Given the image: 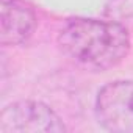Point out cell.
I'll list each match as a JSON object with an SVG mask.
<instances>
[{"instance_id": "3957f363", "label": "cell", "mask_w": 133, "mask_h": 133, "mask_svg": "<svg viewBox=\"0 0 133 133\" xmlns=\"http://www.w3.org/2000/svg\"><path fill=\"white\" fill-rule=\"evenodd\" d=\"M96 117L108 131L133 133V80L105 85L96 97Z\"/></svg>"}, {"instance_id": "277c9868", "label": "cell", "mask_w": 133, "mask_h": 133, "mask_svg": "<svg viewBox=\"0 0 133 133\" xmlns=\"http://www.w3.org/2000/svg\"><path fill=\"white\" fill-rule=\"evenodd\" d=\"M36 14L25 0H0V42L19 45L33 35Z\"/></svg>"}, {"instance_id": "6da1fadb", "label": "cell", "mask_w": 133, "mask_h": 133, "mask_svg": "<svg viewBox=\"0 0 133 133\" xmlns=\"http://www.w3.org/2000/svg\"><path fill=\"white\" fill-rule=\"evenodd\" d=\"M58 44L78 64L92 71H105L127 56L130 36L127 28L117 22L75 17L59 30Z\"/></svg>"}, {"instance_id": "7a4b0ae2", "label": "cell", "mask_w": 133, "mask_h": 133, "mask_svg": "<svg viewBox=\"0 0 133 133\" xmlns=\"http://www.w3.org/2000/svg\"><path fill=\"white\" fill-rule=\"evenodd\" d=\"M66 130L61 117L42 102H14L0 113V133H63Z\"/></svg>"}]
</instances>
